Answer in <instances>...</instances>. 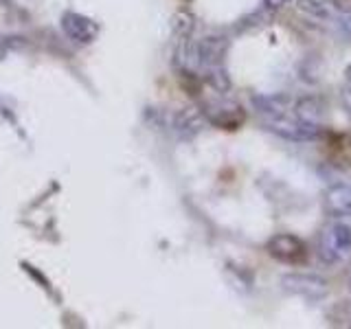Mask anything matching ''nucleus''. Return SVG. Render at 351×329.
<instances>
[{
    "label": "nucleus",
    "instance_id": "1",
    "mask_svg": "<svg viewBox=\"0 0 351 329\" xmlns=\"http://www.w3.org/2000/svg\"><path fill=\"white\" fill-rule=\"evenodd\" d=\"M268 250L272 257L285 263H301L305 259V246L292 235H277L268 241Z\"/></svg>",
    "mask_w": 351,
    "mask_h": 329
},
{
    "label": "nucleus",
    "instance_id": "2",
    "mask_svg": "<svg viewBox=\"0 0 351 329\" xmlns=\"http://www.w3.org/2000/svg\"><path fill=\"white\" fill-rule=\"evenodd\" d=\"M349 246H351V233H349V228H345V226H334L327 233V237H325L323 252H325V255H327V252H334L332 259H336L340 255H345V252L349 250Z\"/></svg>",
    "mask_w": 351,
    "mask_h": 329
},
{
    "label": "nucleus",
    "instance_id": "3",
    "mask_svg": "<svg viewBox=\"0 0 351 329\" xmlns=\"http://www.w3.org/2000/svg\"><path fill=\"white\" fill-rule=\"evenodd\" d=\"M325 145H327L329 156H332V160L336 164H340V167H351V136L334 134V136H329Z\"/></svg>",
    "mask_w": 351,
    "mask_h": 329
},
{
    "label": "nucleus",
    "instance_id": "4",
    "mask_svg": "<svg viewBox=\"0 0 351 329\" xmlns=\"http://www.w3.org/2000/svg\"><path fill=\"white\" fill-rule=\"evenodd\" d=\"M327 206L336 215H351V189L349 186H336L327 193Z\"/></svg>",
    "mask_w": 351,
    "mask_h": 329
},
{
    "label": "nucleus",
    "instance_id": "5",
    "mask_svg": "<svg viewBox=\"0 0 351 329\" xmlns=\"http://www.w3.org/2000/svg\"><path fill=\"white\" fill-rule=\"evenodd\" d=\"M268 3H270L272 7H279V5L283 3V0H268Z\"/></svg>",
    "mask_w": 351,
    "mask_h": 329
}]
</instances>
